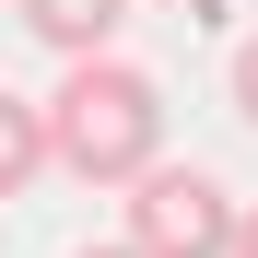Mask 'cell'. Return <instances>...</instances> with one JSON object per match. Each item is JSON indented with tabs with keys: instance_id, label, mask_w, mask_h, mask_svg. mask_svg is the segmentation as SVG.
Returning a JSON list of instances; mask_svg holds the SVG:
<instances>
[{
	"instance_id": "cell-6",
	"label": "cell",
	"mask_w": 258,
	"mask_h": 258,
	"mask_svg": "<svg viewBox=\"0 0 258 258\" xmlns=\"http://www.w3.org/2000/svg\"><path fill=\"white\" fill-rule=\"evenodd\" d=\"M235 258H258V200H246V211H235Z\"/></svg>"
},
{
	"instance_id": "cell-4",
	"label": "cell",
	"mask_w": 258,
	"mask_h": 258,
	"mask_svg": "<svg viewBox=\"0 0 258 258\" xmlns=\"http://www.w3.org/2000/svg\"><path fill=\"white\" fill-rule=\"evenodd\" d=\"M47 176V94H0V200Z\"/></svg>"
},
{
	"instance_id": "cell-8",
	"label": "cell",
	"mask_w": 258,
	"mask_h": 258,
	"mask_svg": "<svg viewBox=\"0 0 258 258\" xmlns=\"http://www.w3.org/2000/svg\"><path fill=\"white\" fill-rule=\"evenodd\" d=\"M164 12H200V0H164Z\"/></svg>"
},
{
	"instance_id": "cell-3",
	"label": "cell",
	"mask_w": 258,
	"mask_h": 258,
	"mask_svg": "<svg viewBox=\"0 0 258 258\" xmlns=\"http://www.w3.org/2000/svg\"><path fill=\"white\" fill-rule=\"evenodd\" d=\"M12 12H24V35H35V47L71 71V59H106V35L129 24V0H12Z\"/></svg>"
},
{
	"instance_id": "cell-1",
	"label": "cell",
	"mask_w": 258,
	"mask_h": 258,
	"mask_svg": "<svg viewBox=\"0 0 258 258\" xmlns=\"http://www.w3.org/2000/svg\"><path fill=\"white\" fill-rule=\"evenodd\" d=\"M47 164L82 188H141L164 164V94L129 59H71L47 94Z\"/></svg>"
},
{
	"instance_id": "cell-2",
	"label": "cell",
	"mask_w": 258,
	"mask_h": 258,
	"mask_svg": "<svg viewBox=\"0 0 258 258\" xmlns=\"http://www.w3.org/2000/svg\"><path fill=\"white\" fill-rule=\"evenodd\" d=\"M235 188L200 176V164H153L141 188H129V258H235Z\"/></svg>"
},
{
	"instance_id": "cell-7",
	"label": "cell",
	"mask_w": 258,
	"mask_h": 258,
	"mask_svg": "<svg viewBox=\"0 0 258 258\" xmlns=\"http://www.w3.org/2000/svg\"><path fill=\"white\" fill-rule=\"evenodd\" d=\"M71 258H129V246H71Z\"/></svg>"
},
{
	"instance_id": "cell-5",
	"label": "cell",
	"mask_w": 258,
	"mask_h": 258,
	"mask_svg": "<svg viewBox=\"0 0 258 258\" xmlns=\"http://www.w3.org/2000/svg\"><path fill=\"white\" fill-rule=\"evenodd\" d=\"M235 117L258 129V35H246V47H235Z\"/></svg>"
}]
</instances>
